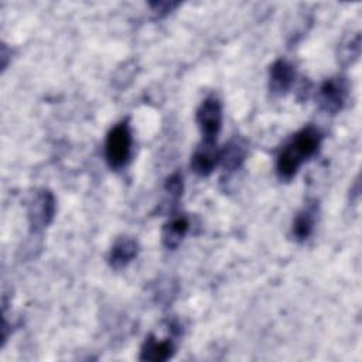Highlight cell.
<instances>
[{
	"label": "cell",
	"instance_id": "5",
	"mask_svg": "<svg viewBox=\"0 0 362 362\" xmlns=\"http://www.w3.org/2000/svg\"><path fill=\"white\" fill-rule=\"evenodd\" d=\"M348 96V82L342 76L325 79L318 89V102L324 112L329 115L338 113Z\"/></svg>",
	"mask_w": 362,
	"mask_h": 362
},
{
	"label": "cell",
	"instance_id": "6",
	"mask_svg": "<svg viewBox=\"0 0 362 362\" xmlns=\"http://www.w3.org/2000/svg\"><path fill=\"white\" fill-rule=\"evenodd\" d=\"M296 71L294 66L286 59H277L269 72V88L274 95H286L294 83Z\"/></svg>",
	"mask_w": 362,
	"mask_h": 362
},
{
	"label": "cell",
	"instance_id": "3",
	"mask_svg": "<svg viewBox=\"0 0 362 362\" xmlns=\"http://www.w3.org/2000/svg\"><path fill=\"white\" fill-rule=\"evenodd\" d=\"M197 123L202 134V141L215 143L222 126V105L218 98H205L197 109Z\"/></svg>",
	"mask_w": 362,
	"mask_h": 362
},
{
	"label": "cell",
	"instance_id": "14",
	"mask_svg": "<svg viewBox=\"0 0 362 362\" xmlns=\"http://www.w3.org/2000/svg\"><path fill=\"white\" fill-rule=\"evenodd\" d=\"M165 191L173 199H178L182 194V177L175 173L165 182Z\"/></svg>",
	"mask_w": 362,
	"mask_h": 362
},
{
	"label": "cell",
	"instance_id": "10",
	"mask_svg": "<svg viewBox=\"0 0 362 362\" xmlns=\"http://www.w3.org/2000/svg\"><path fill=\"white\" fill-rule=\"evenodd\" d=\"M317 212L318 205L315 201H313L304 205V208L296 215L291 226V235L297 242H304L310 238L317 221Z\"/></svg>",
	"mask_w": 362,
	"mask_h": 362
},
{
	"label": "cell",
	"instance_id": "2",
	"mask_svg": "<svg viewBox=\"0 0 362 362\" xmlns=\"http://www.w3.org/2000/svg\"><path fill=\"white\" fill-rule=\"evenodd\" d=\"M132 151V133L127 122H120L110 129L105 141L106 163L112 170L123 168Z\"/></svg>",
	"mask_w": 362,
	"mask_h": 362
},
{
	"label": "cell",
	"instance_id": "13",
	"mask_svg": "<svg viewBox=\"0 0 362 362\" xmlns=\"http://www.w3.org/2000/svg\"><path fill=\"white\" fill-rule=\"evenodd\" d=\"M361 54V34L355 33L351 34V37H348L341 45H339V62L342 65H352L358 57Z\"/></svg>",
	"mask_w": 362,
	"mask_h": 362
},
{
	"label": "cell",
	"instance_id": "9",
	"mask_svg": "<svg viewBox=\"0 0 362 362\" xmlns=\"http://www.w3.org/2000/svg\"><path fill=\"white\" fill-rule=\"evenodd\" d=\"M137 242L133 238L129 236H122L119 238L107 256V262L112 269L120 270L126 267L136 256H137Z\"/></svg>",
	"mask_w": 362,
	"mask_h": 362
},
{
	"label": "cell",
	"instance_id": "15",
	"mask_svg": "<svg viewBox=\"0 0 362 362\" xmlns=\"http://www.w3.org/2000/svg\"><path fill=\"white\" fill-rule=\"evenodd\" d=\"M153 8V13H156L158 17H164L167 16L173 8H175L178 6V3H173V1H156V3H150L148 4Z\"/></svg>",
	"mask_w": 362,
	"mask_h": 362
},
{
	"label": "cell",
	"instance_id": "1",
	"mask_svg": "<svg viewBox=\"0 0 362 362\" xmlns=\"http://www.w3.org/2000/svg\"><path fill=\"white\" fill-rule=\"evenodd\" d=\"M321 140L322 134L314 126L303 127L300 132L293 134L277 156L276 171L279 178L286 181L291 180L301 164L318 151Z\"/></svg>",
	"mask_w": 362,
	"mask_h": 362
},
{
	"label": "cell",
	"instance_id": "4",
	"mask_svg": "<svg viewBox=\"0 0 362 362\" xmlns=\"http://www.w3.org/2000/svg\"><path fill=\"white\" fill-rule=\"evenodd\" d=\"M28 223L34 232L47 228L55 215V198L48 189L37 191L28 204Z\"/></svg>",
	"mask_w": 362,
	"mask_h": 362
},
{
	"label": "cell",
	"instance_id": "7",
	"mask_svg": "<svg viewBox=\"0 0 362 362\" xmlns=\"http://www.w3.org/2000/svg\"><path fill=\"white\" fill-rule=\"evenodd\" d=\"M175 352V345L171 337L167 338H158L154 334H150L140 351V359L141 361H153V362H163L170 359Z\"/></svg>",
	"mask_w": 362,
	"mask_h": 362
},
{
	"label": "cell",
	"instance_id": "12",
	"mask_svg": "<svg viewBox=\"0 0 362 362\" xmlns=\"http://www.w3.org/2000/svg\"><path fill=\"white\" fill-rule=\"evenodd\" d=\"M246 157V147L239 140H230L219 151V163L226 171H235L240 167Z\"/></svg>",
	"mask_w": 362,
	"mask_h": 362
},
{
	"label": "cell",
	"instance_id": "8",
	"mask_svg": "<svg viewBox=\"0 0 362 362\" xmlns=\"http://www.w3.org/2000/svg\"><path fill=\"white\" fill-rule=\"evenodd\" d=\"M218 160H219V151L216 150L215 143L202 141L199 147L195 150V153L192 154L189 165L197 175L205 177L212 173Z\"/></svg>",
	"mask_w": 362,
	"mask_h": 362
},
{
	"label": "cell",
	"instance_id": "11",
	"mask_svg": "<svg viewBox=\"0 0 362 362\" xmlns=\"http://www.w3.org/2000/svg\"><path fill=\"white\" fill-rule=\"evenodd\" d=\"M189 228L188 219L184 215H174L171 216L163 228V233H161V240L163 245L167 249H175L184 239V236L187 235Z\"/></svg>",
	"mask_w": 362,
	"mask_h": 362
}]
</instances>
